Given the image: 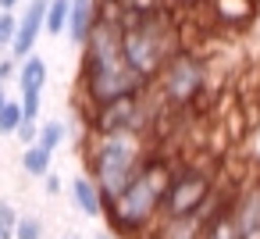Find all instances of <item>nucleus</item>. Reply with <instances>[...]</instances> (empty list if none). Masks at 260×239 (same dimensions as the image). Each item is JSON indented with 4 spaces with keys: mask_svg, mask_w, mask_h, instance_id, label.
I'll use <instances>...</instances> for the list:
<instances>
[{
    "mask_svg": "<svg viewBox=\"0 0 260 239\" xmlns=\"http://www.w3.org/2000/svg\"><path fill=\"white\" fill-rule=\"evenodd\" d=\"M68 8L72 0H47V15H43V29L50 36H61L64 25H68Z\"/></svg>",
    "mask_w": 260,
    "mask_h": 239,
    "instance_id": "15",
    "label": "nucleus"
},
{
    "mask_svg": "<svg viewBox=\"0 0 260 239\" xmlns=\"http://www.w3.org/2000/svg\"><path fill=\"white\" fill-rule=\"evenodd\" d=\"M4 104H8V89H4V86H0V107H4Z\"/></svg>",
    "mask_w": 260,
    "mask_h": 239,
    "instance_id": "27",
    "label": "nucleus"
},
{
    "mask_svg": "<svg viewBox=\"0 0 260 239\" xmlns=\"http://www.w3.org/2000/svg\"><path fill=\"white\" fill-rule=\"evenodd\" d=\"M64 139H68V125H64V122H57V118H54V122H43V125H40L36 143H40V146H47L50 154H54Z\"/></svg>",
    "mask_w": 260,
    "mask_h": 239,
    "instance_id": "16",
    "label": "nucleus"
},
{
    "mask_svg": "<svg viewBox=\"0 0 260 239\" xmlns=\"http://www.w3.org/2000/svg\"><path fill=\"white\" fill-rule=\"evenodd\" d=\"M207 82H210V61L189 47H178L153 79L157 100L171 111H189L196 100H203Z\"/></svg>",
    "mask_w": 260,
    "mask_h": 239,
    "instance_id": "4",
    "label": "nucleus"
},
{
    "mask_svg": "<svg viewBox=\"0 0 260 239\" xmlns=\"http://www.w3.org/2000/svg\"><path fill=\"white\" fill-rule=\"evenodd\" d=\"M72 200H75V207H79L86 218H100V214H104V207H100V189H96V182H93L89 175L72 178Z\"/></svg>",
    "mask_w": 260,
    "mask_h": 239,
    "instance_id": "12",
    "label": "nucleus"
},
{
    "mask_svg": "<svg viewBox=\"0 0 260 239\" xmlns=\"http://www.w3.org/2000/svg\"><path fill=\"white\" fill-rule=\"evenodd\" d=\"M146 150L150 146H146L143 132H114V136H89L86 132L82 161H86V175L100 189V203L114 200L132 182V175L139 171Z\"/></svg>",
    "mask_w": 260,
    "mask_h": 239,
    "instance_id": "2",
    "label": "nucleus"
},
{
    "mask_svg": "<svg viewBox=\"0 0 260 239\" xmlns=\"http://www.w3.org/2000/svg\"><path fill=\"white\" fill-rule=\"evenodd\" d=\"M15 25H18V18H15L11 11H0V50H8V47H11V40H15Z\"/></svg>",
    "mask_w": 260,
    "mask_h": 239,
    "instance_id": "21",
    "label": "nucleus"
},
{
    "mask_svg": "<svg viewBox=\"0 0 260 239\" xmlns=\"http://www.w3.org/2000/svg\"><path fill=\"white\" fill-rule=\"evenodd\" d=\"M15 221H18V211L8 200H0V239H15Z\"/></svg>",
    "mask_w": 260,
    "mask_h": 239,
    "instance_id": "19",
    "label": "nucleus"
},
{
    "mask_svg": "<svg viewBox=\"0 0 260 239\" xmlns=\"http://www.w3.org/2000/svg\"><path fill=\"white\" fill-rule=\"evenodd\" d=\"M96 239H114V235H111V232H100V235H96Z\"/></svg>",
    "mask_w": 260,
    "mask_h": 239,
    "instance_id": "28",
    "label": "nucleus"
},
{
    "mask_svg": "<svg viewBox=\"0 0 260 239\" xmlns=\"http://www.w3.org/2000/svg\"><path fill=\"white\" fill-rule=\"evenodd\" d=\"M200 228H203L200 214H185V218H157L143 239H200Z\"/></svg>",
    "mask_w": 260,
    "mask_h": 239,
    "instance_id": "10",
    "label": "nucleus"
},
{
    "mask_svg": "<svg viewBox=\"0 0 260 239\" xmlns=\"http://www.w3.org/2000/svg\"><path fill=\"white\" fill-rule=\"evenodd\" d=\"M15 239H43V221L36 214H18L15 221Z\"/></svg>",
    "mask_w": 260,
    "mask_h": 239,
    "instance_id": "18",
    "label": "nucleus"
},
{
    "mask_svg": "<svg viewBox=\"0 0 260 239\" xmlns=\"http://www.w3.org/2000/svg\"><path fill=\"white\" fill-rule=\"evenodd\" d=\"M15 72H18L15 57H4V61H0V86H8V79H15Z\"/></svg>",
    "mask_w": 260,
    "mask_h": 239,
    "instance_id": "23",
    "label": "nucleus"
},
{
    "mask_svg": "<svg viewBox=\"0 0 260 239\" xmlns=\"http://www.w3.org/2000/svg\"><path fill=\"white\" fill-rule=\"evenodd\" d=\"M22 118H29V122H36V114H40V107H43V93H36V89H29V93H22Z\"/></svg>",
    "mask_w": 260,
    "mask_h": 239,
    "instance_id": "20",
    "label": "nucleus"
},
{
    "mask_svg": "<svg viewBox=\"0 0 260 239\" xmlns=\"http://www.w3.org/2000/svg\"><path fill=\"white\" fill-rule=\"evenodd\" d=\"M93 22H96V0H72V8H68V25H64L68 40L82 47L86 36H89V29H93Z\"/></svg>",
    "mask_w": 260,
    "mask_h": 239,
    "instance_id": "11",
    "label": "nucleus"
},
{
    "mask_svg": "<svg viewBox=\"0 0 260 239\" xmlns=\"http://www.w3.org/2000/svg\"><path fill=\"white\" fill-rule=\"evenodd\" d=\"M43 182H47V193H50V196H57V193L64 189V182H61V175H57V171H47V175H43Z\"/></svg>",
    "mask_w": 260,
    "mask_h": 239,
    "instance_id": "24",
    "label": "nucleus"
},
{
    "mask_svg": "<svg viewBox=\"0 0 260 239\" xmlns=\"http://www.w3.org/2000/svg\"><path fill=\"white\" fill-rule=\"evenodd\" d=\"M68 239H75V235H68Z\"/></svg>",
    "mask_w": 260,
    "mask_h": 239,
    "instance_id": "29",
    "label": "nucleus"
},
{
    "mask_svg": "<svg viewBox=\"0 0 260 239\" xmlns=\"http://www.w3.org/2000/svg\"><path fill=\"white\" fill-rule=\"evenodd\" d=\"M200 4H210V0H178V8H200Z\"/></svg>",
    "mask_w": 260,
    "mask_h": 239,
    "instance_id": "25",
    "label": "nucleus"
},
{
    "mask_svg": "<svg viewBox=\"0 0 260 239\" xmlns=\"http://www.w3.org/2000/svg\"><path fill=\"white\" fill-rule=\"evenodd\" d=\"M15 136L29 146V143H36V136H40V125H36V122H29V118H22V125L15 129Z\"/></svg>",
    "mask_w": 260,
    "mask_h": 239,
    "instance_id": "22",
    "label": "nucleus"
},
{
    "mask_svg": "<svg viewBox=\"0 0 260 239\" xmlns=\"http://www.w3.org/2000/svg\"><path fill=\"white\" fill-rule=\"evenodd\" d=\"M146 100H150V93L121 97V100H111V104H100V107H86V111H75V114L82 122V132H89V136H114V132H143V136H150L153 107Z\"/></svg>",
    "mask_w": 260,
    "mask_h": 239,
    "instance_id": "6",
    "label": "nucleus"
},
{
    "mask_svg": "<svg viewBox=\"0 0 260 239\" xmlns=\"http://www.w3.org/2000/svg\"><path fill=\"white\" fill-rule=\"evenodd\" d=\"M22 168H25L29 175L43 178V175L50 171V150H47V146H40V143H29V146H25V154H22Z\"/></svg>",
    "mask_w": 260,
    "mask_h": 239,
    "instance_id": "14",
    "label": "nucleus"
},
{
    "mask_svg": "<svg viewBox=\"0 0 260 239\" xmlns=\"http://www.w3.org/2000/svg\"><path fill=\"white\" fill-rule=\"evenodd\" d=\"M217 175L207 168V164H196V161H175L171 168V178H168V189H164V200H160V218H185V214H200L207 207V200L214 196L217 189Z\"/></svg>",
    "mask_w": 260,
    "mask_h": 239,
    "instance_id": "5",
    "label": "nucleus"
},
{
    "mask_svg": "<svg viewBox=\"0 0 260 239\" xmlns=\"http://www.w3.org/2000/svg\"><path fill=\"white\" fill-rule=\"evenodd\" d=\"M47 61L43 57H36V54H29V57H22V65H18V72H15V79H18V86H22V93H29V89H36V93H43V86H47Z\"/></svg>",
    "mask_w": 260,
    "mask_h": 239,
    "instance_id": "13",
    "label": "nucleus"
},
{
    "mask_svg": "<svg viewBox=\"0 0 260 239\" xmlns=\"http://www.w3.org/2000/svg\"><path fill=\"white\" fill-rule=\"evenodd\" d=\"M210 15L221 22V25H228V29H246L253 18H256V0H210Z\"/></svg>",
    "mask_w": 260,
    "mask_h": 239,
    "instance_id": "9",
    "label": "nucleus"
},
{
    "mask_svg": "<svg viewBox=\"0 0 260 239\" xmlns=\"http://www.w3.org/2000/svg\"><path fill=\"white\" fill-rule=\"evenodd\" d=\"M18 125H22V104L8 100L4 107H0V136H15Z\"/></svg>",
    "mask_w": 260,
    "mask_h": 239,
    "instance_id": "17",
    "label": "nucleus"
},
{
    "mask_svg": "<svg viewBox=\"0 0 260 239\" xmlns=\"http://www.w3.org/2000/svg\"><path fill=\"white\" fill-rule=\"evenodd\" d=\"M175 50H178V18L175 15H150V18L121 22V57L146 82L157 79V72L164 68V61Z\"/></svg>",
    "mask_w": 260,
    "mask_h": 239,
    "instance_id": "3",
    "label": "nucleus"
},
{
    "mask_svg": "<svg viewBox=\"0 0 260 239\" xmlns=\"http://www.w3.org/2000/svg\"><path fill=\"white\" fill-rule=\"evenodd\" d=\"M171 168L175 161L164 154V150H146L139 171L132 175V182L114 196V200H104V214L107 218V232L114 239H143L150 232V225L160 218V200H164V189H168V178H171Z\"/></svg>",
    "mask_w": 260,
    "mask_h": 239,
    "instance_id": "1",
    "label": "nucleus"
},
{
    "mask_svg": "<svg viewBox=\"0 0 260 239\" xmlns=\"http://www.w3.org/2000/svg\"><path fill=\"white\" fill-rule=\"evenodd\" d=\"M18 8V0H0V11H15Z\"/></svg>",
    "mask_w": 260,
    "mask_h": 239,
    "instance_id": "26",
    "label": "nucleus"
},
{
    "mask_svg": "<svg viewBox=\"0 0 260 239\" xmlns=\"http://www.w3.org/2000/svg\"><path fill=\"white\" fill-rule=\"evenodd\" d=\"M232 221L239 228V239H260V182H253L242 193H235Z\"/></svg>",
    "mask_w": 260,
    "mask_h": 239,
    "instance_id": "8",
    "label": "nucleus"
},
{
    "mask_svg": "<svg viewBox=\"0 0 260 239\" xmlns=\"http://www.w3.org/2000/svg\"><path fill=\"white\" fill-rule=\"evenodd\" d=\"M43 15H47V0H29L25 15L15 25V40H11V57L15 61H22V57L32 54V47H36V40L43 33Z\"/></svg>",
    "mask_w": 260,
    "mask_h": 239,
    "instance_id": "7",
    "label": "nucleus"
},
{
    "mask_svg": "<svg viewBox=\"0 0 260 239\" xmlns=\"http://www.w3.org/2000/svg\"><path fill=\"white\" fill-rule=\"evenodd\" d=\"M256 4H260V0H256Z\"/></svg>",
    "mask_w": 260,
    "mask_h": 239,
    "instance_id": "30",
    "label": "nucleus"
}]
</instances>
